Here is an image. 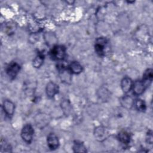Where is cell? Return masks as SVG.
Here are the masks:
<instances>
[{"instance_id": "obj_1", "label": "cell", "mask_w": 153, "mask_h": 153, "mask_svg": "<svg viewBox=\"0 0 153 153\" xmlns=\"http://www.w3.org/2000/svg\"><path fill=\"white\" fill-rule=\"evenodd\" d=\"M66 53V48L62 45L54 46L50 52L51 57L53 60H62Z\"/></svg>"}, {"instance_id": "obj_2", "label": "cell", "mask_w": 153, "mask_h": 153, "mask_svg": "<svg viewBox=\"0 0 153 153\" xmlns=\"http://www.w3.org/2000/svg\"><path fill=\"white\" fill-rule=\"evenodd\" d=\"M33 134V130L30 124H26L23 127L21 132V136L26 143H30L32 142Z\"/></svg>"}, {"instance_id": "obj_3", "label": "cell", "mask_w": 153, "mask_h": 153, "mask_svg": "<svg viewBox=\"0 0 153 153\" xmlns=\"http://www.w3.org/2000/svg\"><path fill=\"white\" fill-rule=\"evenodd\" d=\"M107 41L104 38H98L95 44V51L99 56H103L105 54V48Z\"/></svg>"}, {"instance_id": "obj_4", "label": "cell", "mask_w": 153, "mask_h": 153, "mask_svg": "<svg viewBox=\"0 0 153 153\" xmlns=\"http://www.w3.org/2000/svg\"><path fill=\"white\" fill-rule=\"evenodd\" d=\"M20 69V66L17 63H10L7 68V73L10 78L14 79L17 74L19 73Z\"/></svg>"}, {"instance_id": "obj_5", "label": "cell", "mask_w": 153, "mask_h": 153, "mask_svg": "<svg viewBox=\"0 0 153 153\" xmlns=\"http://www.w3.org/2000/svg\"><path fill=\"white\" fill-rule=\"evenodd\" d=\"M47 142L48 146L51 150H54L57 149L59 145L58 137L54 133H50L48 135Z\"/></svg>"}, {"instance_id": "obj_6", "label": "cell", "mask_w": 153, "mask_h": 153, "mask_svg": "<svg viewBox=\"0 0 153 153\" xmlns=\"http://www.w3.org/2000/svg\"><path fill=\"white\" fill-rule=\"evenodd\" d=\"M58 85L53 82H49L46 86V93L49 97H54L58 93Z\"/></svg>"}, {"instance_id": "obj_7", "label": "cell", "mask_w": 153, "mask_h": 153, "mask_svg": "<svg viewBox=\"0 0 153 153\" xmlns=\"http://www.w3.org/2000/svg\"><path fill=\"white\" fill-rule=\"evenodd\" d=\"M133 93L135 95H140L143 93L146 87L142 81H136L133 84Z\"/></svg>"}, {"instance_id": "obj_8", "label": "cell", "mask_w": 153, "mask_h": 153, "mask_svg": "<svg viewBox=\"0 0 153 153\" xmlns=\"http://www.w3.org/2000/svg\"><path fill=\"white\" fill-rule=\"evenodd\" d=\"M3 109L7 115L11 117L14 112V105L10 100H6L3 103Z\"/></svg>"}, {"instance_id": "obj_9", "label": "cell", "mask_w": 153, "mask_h": 153, "mask_svg": "<svg viewBox=\"0 0 153 153\" xmlns=\"http://www.w3.org/2000/svg\"><path fill=\"white\" fill-rule=\"evenodd\" d=\"M133 82L132 80L128 77H125L121 80V87L122 90L124 93H126L130 91L133 87Z\"/></svg>"}, {"instance_id": "obj_10", "label": "cell", "mask_w": 153, "mask_h": 153, "mask_svg": "<svg viewBox=\"0 0 153 153\" xmlns=\"http://www.w3.org/2000/svg\"><path fill=\"white\" fill-rule=\"evenodd\" d=\"M152 76H153V73H152V69H147L143 74L142 81L143 82L146 87H148L151 84L152 80Z\"/></svg>"}, {"instance_id": "obj_11", "label": "cell", "mask_w": 153, "mask_h": 153, "mask_svg": "<svg viewBox=\"0 0 153 153\" xmlns=\"http://www.w3.org/2000/svg\"><path fill=\"white\" fill-rule=\"evenodd\" d=\"M82 68L81 64L77 62H72L69 66V71L72 74H78L82 72Z\"/></svg>"}, {"instance_id": "obj_12", "label": "cell", "mask_w": 153, "mask_h": 153, "mask_svg": "<svg viewBox=\"0 0 153 153\" xmlns=\"http://www.w3.org/2000/svg\"><path fill=\"white\" fill-rule=\"evenodd\" d=\"M118 138L123 144H128L130 141V135L126 131H121L118 134Z\"/></svg>"}, {"instance_id": "obj_13", "label": "cell", "mask_w": 153, "mask_h": 153, "mask_svg": "<svg viewBox=\"0 0 153 153\" xmlns=\"http://www.w3.org/2000/svg\"><path fill=\"white\" fill-rule=\"evenodd\" d=\"M73 149L75 152H85L87 151L84 145L79 142H76L74 143Z\"/></svg>"}, {"instance_id": "obj_14", "label": "cell", "mask_w": 153, "mask_h": 153, "mask_svg": "<svg viewBox=\"0 0 153 153\" xmlns=\"http://www.w3.org/2000/svg\"><path fill=\"white\" fill-rule=\"evenodd\" d=\"M105 136H106V131L103 127H99L96 130L95 136L97 138V139L102 140L105 139Z\"/></svg>"}, {"instance_id": "obj_15", "label": "cell", "mask_w": 153, "mask_h": 153, "mask_svg": "<svg viewBox=\"0 0 153 153\" xmlns=\"http://www.w3.org/2000/svg\"><path fill=\"white\" fill-rule=\"evenodd\" d=\"M44 61V56L42 54H38L33 60V66L35 68L40 67Z\"/></svg>"}, {"instance_id": "obj_16", "label": "cell", "mask_w": 153, "mask_h": 153, "mask_svg": "<svg viewBox=\"0 0 153 153\" xmlns=\"http://www.w3.org/2000/svg\"><path fill=\"white\" fill-rule=\"evenodd\" d=\"M134 104L136 109L139 111H144L146 109V105L144 101L141 99L137 100Z\"/></svg>"}, {"instance_id": "obj_17", "label": "cell", "mask_w": 153, "mask_h": 153, "mask_svg": "<svg viewBox=\"0 0 153 153\" xmlns=\"http://www.w3.org/2000/svg\"><path fill=\"white\" fill-rule=\"evenodd\" d=\"M124 106L125 105L126 106H127V107H130L132 105V99L130 98V97H125L124 99Z\"/></svg>"}]
</instances>
